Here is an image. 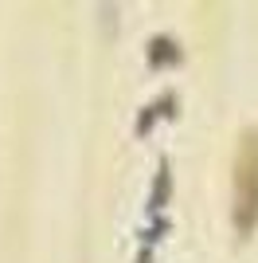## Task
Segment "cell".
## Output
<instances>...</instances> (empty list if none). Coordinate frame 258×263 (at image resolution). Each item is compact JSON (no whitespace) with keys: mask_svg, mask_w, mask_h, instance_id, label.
I'll return each instance as SVG.
<instances>
[{"mask_svg":"<svg viewBox=\"0 0 258 263\" xmlns=\"http://www.w3.org/2000/svg\"><path fill=\"white\" fill-rule=\"evenodd\" d=\"M231 228L250 236L258 228V126H247L235 142L231 165Z\"/></svg>","mask_w":258,"mask_h":263,"instance_id":"6da1fadb","label":"cell"}]
</instances>
